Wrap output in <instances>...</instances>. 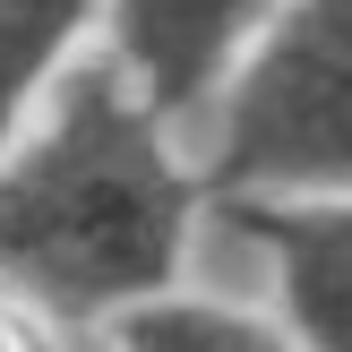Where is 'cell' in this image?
<instances>
[{"label":"cell","mask_w":352,"mask_h":352,"mask_svg":"<svg viewBox=\"0 0 352 352\" xmlns=\"http://www.w3.org/2000/svg\"><path fill=\"white\" fill-rule=\"evenodd\" d=\"M284 267L292 318L309 327L318 352H352V206L327 215H250Z\"/></svg>","instance_id":"3957f363"},{"label":"cell","mask_w":352,"mask_h":352,"mask_svg":"<svg viewBox=\"0 0 352 352\" xmlns=\"http://www.w3.org/2000/svg\"><path fill=\"white\" fill-rule=\"evenodd\" d=\"M69 17H78V0H0V120L17 112L26 78L52 60V43L69 34Z\"/></svg>","instance_id":"5b68a950"},{"label":"cell","mask_w":352,"mask_h":352,"mask_svg":"<svg viewBox=\"0 0 352 352\" xmlns=\"http://www.w3.org/2000/svg\"><path fill=\"white\" fill-rule=\"evenodd\" d=\"M223 181L344 189L352 181V0H309L223 120Z\"/></svg>","instance_id":"7a4b0ae2"},{"label":"cell","mask_w":352,"mask_h":352,"mask_svg":"<svg viewBox=\"0 0 352 352\" xmlns=\"http://www.w3.org/2000/svg\"><path fill=\"white\" fill-rule=\"evenodd\" d=\"M258 9L267 0H120V34H129L138 69L155 78V95L181 103V95H198V78L232 52V34Z\"/></svg>","instance_id":"277c9868"},{"label":"cell","mask_w":352,"mask_h":352,"mask_svg":"<svg viewBox=\"0 0 352 352\" xmlns=\"http://www.w3.org/2000/svg\"><path fill=\"white\" fill-rule=\"evenodd\" d=\"M181 181L112 78H78L60 129L0 181V267L52 301H112L172 267Z\"/></svg>","instance_id":"6da1fadb"},{"label":"cell","mask_w":352,"mask_h":352,"mask_svg":"<svg viewBox=\"0 0 352 352\" xmlns=\"http://www.w3.org/2000/svg\"><path fill=\"white\" fill-rule=\"evenodd\" d=\"M129 344L138 352H284L275 336L223 318V309H146V318L129 327Z\"/></svg>","instance_id":"8992f818"}]
</instances>
